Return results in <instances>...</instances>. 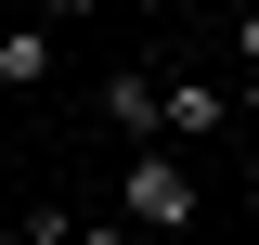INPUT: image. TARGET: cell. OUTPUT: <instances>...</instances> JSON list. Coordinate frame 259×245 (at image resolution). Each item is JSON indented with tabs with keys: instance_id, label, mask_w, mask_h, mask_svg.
Instances as JSON below:
<instances>
[{
	"instance_id": "1",
	"label": "cell",
	"mask_w": 259,
	"mask_h": 245,
	"mask_svg": "<svg viewBox=\"0 0 259 245\" xmlns=\"http://www.w3.org/2000/svg\"><path fill=\"white\" fill-rule=\"evenodd\" d=\"M117 219H130V232H156V245L194 232V168H182L168 142H156V155H130V168H117Z\"/></svg>"
},
{
	"instance_id": "2",
	"label": "cell",
	"mask_w": 259,
	"mask_h": 245,
	"mask_svg": "<svg viewBox=\"0 0 259 245\" xmlns=\"http://www.w3.org/2000/svg\"><path fill=\"white\" fill-rule=\"evenodd\" d=\"M104 129H117L130 155H156V142H168V78H143V65L104 78Z\"/></svg>"
},
{
	"instance_id": "3",
	"label": "cell",
	"mask_w": 259,
	"mask_h": 245,
	"mask_svg": "<svg viewBox=\"0 0 259 245\" xmlns=\"http://www.w3.org/2000/svg\"><path fill=\"white\" fill-rule=\"evenodd\" d=\"M39 78H52V26H39V13H26V26L0 39V91H39Z\"/></svg>"
},
{
	"instance_id": "4",
	"label": "cell",
	"mask_w": 259,
	"mask_h": 245,
	"mask_svg": "<svg viewBox=\"0 0 259 245\" xmlns=\"http://www.w3.org/2000/svg\"><path fill=\"white\" fill-rule=\"evenodd\" d=\"M221 116H233V103L207 91V78H168V142H207V129H221Z\"/></svg>"
},
{
	"instance_id": "5",
	"label": "cell",
	"mask_w": 259,
	"mask_h": 245,
	"mask_svg": "<svg viewBox=\"0 0 259 245\" xmlns=\"http://www.w3.org/2000/svg\"><path fill=\"white\" fill-rule=\"evenodd\" d=\"M78 245H130V219H78Z\"/></svg>"
},
{
	"instance_id": "6",
	"label": "cell",
	"mask_w": 259,
	"mask_h": 245,
	"mask_svg": "<svg viewBox=\"0 0 259 245\" xmlns=\"http://www.w3.org/2000/svg\"><path fill=\"white\" fill-rule=\"evenodd\" d=\"M78 13H91V0H39V26H78Z\"/></svg>"
},
{
	"instance_id": "7",
	"label": "cell",
	"mask_w": 259,
	"mask_h": 245,
	"mask_svg": "<svg viewBox=\"0 0 259 245\" xmlns=\"http://www.w3.org/2000/svg\"><path fill=\"white\" fill-rule=\"evenodd\" d=\"M246 116H259V65H246Z\"/></svg>"
},
{
	"instance_id": "8",
	"label": "cell",
	"mask_w": 259,
	"mask_h": 245,
	"mask_svg": "<svg viewBox=\"0 0 259 245\" xmlns=\"http://www.w3.org/2000/svg\"><path fill=\"white\" fill-rule=\"evenodd\" d=\"M0 245H26V232H0Z\"/></svg>"
}]
</instances>
